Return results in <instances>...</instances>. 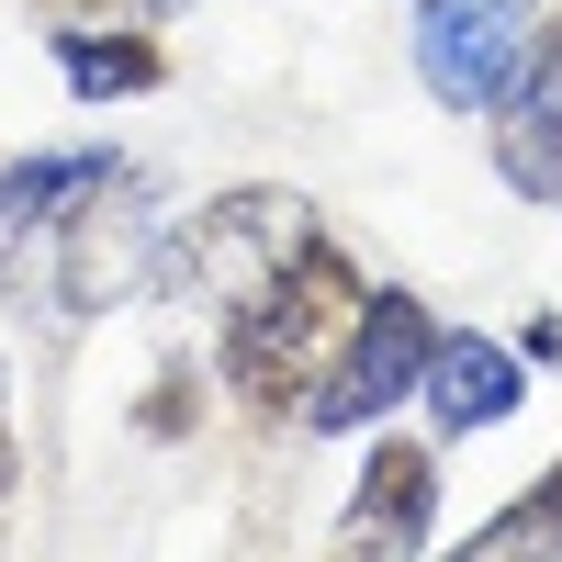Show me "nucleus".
<instances>
[{
	"label": "nucleus",
	"instance_id": "6",
	"mask_svg": "<svg viewBox=\"0 0 562 562\" xmlns=\"http://www.w3.org/2000/svg\"><path fill=\"white\" fill-rule=\"evenodd\" d=\"M416 405H428L439 439H484V428H506V416L529 405V349L518 338H484V326H439Z\"/></svg>",
	"mask_w": 562,
	"mask_h": 562
},
{
	"label": "nucleus",
	"instance_id": "12",
	"mask_svg": "<svg viewBox=\"0 0 562 562\" xmlns=\"http://www.w3.org/2000/svg\"><path fill=\"white\" fill-rule=\"evenodd\" d=\"M529 360H562V315H529V338H518Z\"/></svg>",
	"mask_w": 562,
	"mask_h": 562
},
{
	"label": "nucleus",
	"instance_id": "7",
	"mask_svg": "<svg viewBox=\"0 0 562 562\" xmlns=\"http://www.w3.org/2000/svg\"><path fill=\"white\" fill-rule=\"evenodd\" d=\"M495 169L518 180L529 203H562V12H540L518 90L495 102Z\"/></svg>",
	"mask_w": 562,
	"mask_h": 562
},
{
	"label": "nucleus",
	"instance_id": "9",
	"mask_svg": "<svg viewBox=\"0 0 562 562\" xmlns=\"http://www.w3.org/2000/svg\"><path fill=\"white\" fill-rule=\"evenodd\" d=\"M461 551H473V562H484V551H495V562H506V551H562V461H540L529 495H518V506H495V518L461 540Z\"/></svg>",
	"mask_w": 562,
	"mask_h": 562
},
{
	"label": "nucleus",
	"instance_id": "8",
	"mask_svg": "<svg viewBox=\"0 0 562 562\" xmlns=\"http://www.w3.org/2000/svg\"><path fill=\"white\" fill-rule=\"evenodd\" d=\"M57 79H68V102H147L169 79V45L147 23H68L57 34Z\"/></svg>",
	"mask_w": 562,
	"mask_h": 562
},
{
	"label": "nucleus",
	"instance_id": "3",
	"mask_svg": "<svg viewBox=\"0 0 562 562\" xmlns=\"http://www.w3.org/2000/svg\"><path fill=\"white\" fill-rule=\"evenodd\" d=\"M304 237H315V203H304V192H225V203H203V214H180V237H169L158 281H169L180 304L225 315L248 281H270Z\"/></svg>",
	"mask_w": 562,
	"mask_h": 562
},
{
	"label": "nucleus",
	"instance_id": "2",
	"mask_svg": "<svg viewBox=\"0 0 562 562\" xmlns=\"http://www.w3.org/2000/svg\"><path fill=\"white\" fill-rule=\"evenodd\" d=\"M428 349H439V304L405 293V281H371V293H360V326L338 338V360L304 383L293 428H304V439H371L394 405H416Z\"/></svg>",
	"mask_w": 562,
	"mask_h": 562
},
{
	"label": "nucleus",
	"instance_id": "1",
	"mask_svg": "<svg viewBox=\"0 0 562 562\" xmlns=\"http://www.w3.org/2000/svg\"><path fill=\"white\" fill-rule=\"evenodd\" d=\"M360 293H371V281L349 270V248H338V237H304L270 281H248V293L214 315V360H225V383H237L259 416H293L304 383L338 360V338L360 326Z\"/></svg>",
	"mask_w": 562,
	"mask_h": 562
},
{
	"label": "nucleus",
	"instance_id": "11",
	"mask_svg": "<svg viewBox=\"0 0 562 562\" xmlns=\"http://www.w3.org/2000/svg\"><path fill=\"white\" fill-rule=\"evenodd\" d=\"M23 484V428H12V371H0V495Z\"/></svg>",
	"mask_w": 562,
	"mask_h": 562
},
{
	"label": "nucleus",
	"instance_id": "10",
	"mask_svg": "<svg viewBox=\"0 0 562 562\" xmlns=\"http://www.w3.org/2000/svg\"><path fill=\"white\" fill-rule=\"evenodd\" d=\"M147 428H158V439H180V428H192V371H158V394H147Z\"/></svg>",
	"mask_w": 562,
	"mask_h": 562
},
{
	"label": "nucleus",
	"instance_id": "5",
	"mask_svg": "<svg viewBox=\"0 0 562 562\" xmlns=\"http://www.w3.org/2000/svg\"><path fill=\"white\" fill-rule=\"evenodd\" d=\"M338 551H428L439 540V450L428 439H405L394 416L360 439V473H349V506H338V529H326Z\"/></svg>",
	"mask_w": 562,
	"mask_h": 562
},
{
	"label": "nucleus",
	"instance_id": "4",
	"mask_svg": "<svg viewBox=\"0 0 562 562\" xmlns=\"http://www.w3.org/2000/svg\"><path fill=\"white\" fill-rule=\"evenodd\" d=\"M529 34H540V0H416L405 57H416V90H428L439 113L495 124V102L529 68Z\"/></svg>",
	"mask_w": 562,
	"mask_h": 562
}]
</instances>
